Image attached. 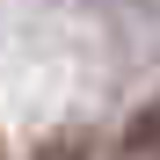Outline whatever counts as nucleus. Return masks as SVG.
I'll list each match as a JSON object with an SVG mask.
<instances>
[{
  "label": "nucleus",
  "instance_id": "f257e3e1",
  "mask_svg": "<svg viewBox=\"0 0 160 160\" xmlns=\"http://www.w3.org/2000/svg\"><path fill=\"white\" fill-rule=\"evenodd\" d=\"M117 153H124V160H146V153H160V95H153L146 109L124 124V146H117Z\"/></svg>",
  "mask_w": 160,
  "mask_h": 160
},
{
  "label": "nucleus",
  "instance_id": "f03ea898",
  "mask_svg": "<svg viewBox=\"0 0 160 160\" xmlns=\"http://www.w3.org/2000/svg\"><path fill=\"white\" fill-rule=\"evenodd\" d=\"M37 160H88V138H80V131H66V138H44V146H37Z\"/></svg>",
  "mask_w": 160,
  "mask_h": 160
}]
</instances>
